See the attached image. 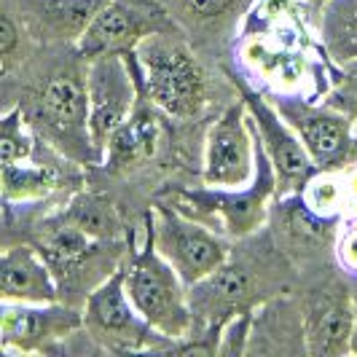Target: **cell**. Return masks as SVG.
<instances>
[{"mask_svg": "<svg viewBox=\"0 0 357 357\" xmlns=\"http://www.w3.org/2000/svg\"><path fill=\"white\" fill-rule=\"evenodd\" d=\"M301 197H304V202L317 215L336 218L333 213L347 202V191L333 178H317V180H309V188H306V194H301Z\"/></svg>", "mask_w": 357, "mask_h": 357, "instance_id": "obj_22", "label": "cell"}, {"mask_svg": "<svg viewBox=\"0 0 357 357\" xmlns=\"http://www.w3.org/2000/svg\"><path fill=\"white\" fill-rule=\"evenodd\" d=\"M277 191V172L268 159L266 148L258 140V169L250 185L245 188H207V191H178L175 207L191 213L202 223H215L229 236H250L266 220L268 199Z\"/></svg>", "mask_w": 357, "mask_h": 357, "instance_id": "obj_3", "label": "cell"}, {"mask_svg": "<svg viewBox=\"0 0 357 357\" xmlns=\"http://www.w3.org/2000/svg\"><path fill=\"white\" fill-rule=\"evenodd\" d=\"M151 226L156 250L172 264L188 287L210 277L229 258V245L210 231L207 223L180 213L178 207L159 204V210L151 213Z\"/></svg>", "mask_w": 357, "mask_h": 357, "instance_id": "obj_5", "label": "cell"}, {"mask_svg": "<svg viewBox=\"0 0 357 357\" xmlns=\"http://www.w3.org/2000/svg\"><path fill=\"white\" fill-rule=\"evenodd\" d=\"M336 255H339L341 266L347 268V271H352V274H357V229H352V231H347L341 236Z\"/></svg>", "mask_w": 357, "mask_h": 357, "instance_id": "obj_26", "label": "cell"}, {"mask_svg": "<svg viewBox=\"0 0 357 357\" xmlns=\"http://www.w3.org/2000/svg\"><path fill=\"white\" fill-rule=\"evenodd\" d=\"M33 153V137L24 129V110L19 107H6L3 121H0V161L3 167L27 161Z\"/></svg>", "mask_w": 357, "mask_h": 357, "instance_id": "obj_21", "label": "cell"}, {"mask_svg": "<svg viewBox=\"0 0 357 357\" xmlns=\"http://www.w3.org/2000/svg\"><path fill=\"white\" fill-rule=\"evenodd\" d=\"M252 121L245 100L223 110L207 135L204 183L215 188H245L258 169V143L252 140Z\"/></svg>", "mask_w": 357, "mask_h": 357, "instance_id": "obj_9", "label": "cell"}, {"mask_svg": "<svg viewBox=\"0 0 357 357\" xmlns=\"http://www.w3.org/2000/svg\"><path fill=\"white\" fill-rule=\"evenodd\" d=\"M40 132L68 151L70 156H81L100 164V153L94 151L89 132V89L86 75L75 65H65L49 75V81L38 89L33 102V121Z\"/></svg>", "mask_w": 357, "mask_h": 357, "instance_id": "obj_4", "label": "cell"}, {"mask_svg": "<svg viewBox=\"0 0 357 357\" xmlns=\"http://www.w3.org/2000/svg\"><path fill=\"white\" fill-rule=\"evenodd\" d=\"M145 248L132 252V264L126 268V293L137 312L151 322V328L164 339H185L194 331L191 298L185 282L172 268V264L153 245L151 213L145 215Z\"/></svg>", "mask_w": 357, "mask_h": 357, "instance_id": "obj_2", "label": "cell"}, {"mask_svg": "<svg viewBox=\"0 0 357 357\" xmlns=\"http://www.w3.org/2000/svg\"><path fill=\"white\" fill-rule=\"evenodd\" d=\"M355 309H357V298H355ZM352 352L357 355V325H355V339H352Z\"/></svg>", "mask_w": 357, "mask_h": 357, "instance_id": "obj_27", "label": "cell"}, {"mask_svg": "<svg viewBox=\"0 0 357 357\" xmlns=\"http://www.w3.org/2000/svg\"><path fill=\"white\" fill-rule=\"evenodd\" d=\"M91 250H94L91 236L81 231L75 223H70L65 215L43 226V234H40V255L49 261L52 271L70 274L73 268H78L89 258Z\"/></svg>", "mask_w": 357, "mask_h": 357, "instance_id": "obj_16", "label": "cell"}, {"mask_svg": "<svg viewBox=\"0 0 357 357\" xmlns=\"http://www.w3.org/2000/svg\"><path fill=\"white\" fill-rule=\"evenodd\" d=\"M84 328V314L70 306L8 304L0 314V349L3 355H46L56 352L59 341Z\"/></svg>", "mask_w": 357, "mask_h": 357, "instance_id": "obj_12", "label": "cell"}, {"mask_svg": "<svg viewBox=\"0 0 357 357\" xmlns=\"http://www.w3.org/2000/svg\"><path fill=\"white\" fill-rule=\"evenodd\" d=\"M274 107L298 135L317 169L328 172L349 159L355 145V132H352L355 119L349 113L328 102L312 105L301 97H280V94L274 97Z\"/></svg>", "mask_w": 357, "mask_h": 357, "instance_id": "obj_11", "label": "cell"}, {"mask_svg": "<svg viewBox=\"0 0 357 357\" xmlns=\"http://www.w3.org/2000/svg\"><path fill=\"white\" fill-rule=\"evenodd\" d=\"M135 54L137 65L132 70L148 102L175 119L197 116L207 97V75L178 30L145 38Z\"/></svg>", "mask_w": 357, "mask_h": 357, "instance_id": "obj_1", "label": "cell"}, {"mask_svg": "<svg viewBox=\"0 0 357 357\" xmlns=\"http://www.w3.org/2000/svg\"><path fill=\"white\" fill-rule=\"evenodd\" d=\"M153 135L156 126L148 116H137V119H126L119 126L107 143V167L110 169H124L129 164L140 161L143 156L153 153Z\"/></svg>", "mask_w": 357, "mask_h": 357, "instance_id": "obj_17", "label": "cell"}, {"mask_svg": "<svg viewBox=\"0 0 357 357\" xmlns=\"http://www.w3.org/2000/svg\"><path fill=\"white\" fill-rule=\"evenodd\" d=\"M172 30L178 27L159 0H110L81 36L78 54L86 62L105 54H129L145 38Z\"/></svg>", "mask_w": 357, "mask_h": 357, "instance_id": "obj_7", "label": "cell"}, {"mask_svg": "<svg viewBox=\"0 0 357 357\" xmlns=\"http://www.w3.org/2000/svg\"><path fill=\"white\" fill-rule=\"evenodd\" d=\"M84 331L97 349L116 355L151 347L156 331L126 293V268H116L89 293L84 306Z\"/></svg>", "mask_w": 357, "mask_h": 357, "instance_id": "obj_6", "label": "cell"}, {"mask_svg": "<svg viewBox=\"0 0 357 357\" xmlns=\"http://www.w3.org/2000/svg\"><path fill=\"white\" fill-rule=\"evenodd\" d=\"M250 328H252V312H239L234 314L231 320L223 325V336L215 344V352L218 355H245L250 347H248V339H250Z\"/></svg>", "mask_w": 357, "mask_h": 357, "instance_id": "obj_24", "label": "cell"}, {"mask_svg": "<svg viewBox=\"0 0 357 357\" xmlns=\"http://www.w3.org/2000/svg\"><path fill=\"white\" fill-rule=\"evenodd\" d=\"M325 102L339 107L344 113H349L352 119H357V59L344 62V70H341L339 81H336V89L328 94Z\"/></svg>", "mask_w": 357, "mask_h": 357, "instance_id": "obj_25", "label": "cell"}, {"mask_svg": "<svg viewBox=\"0 0 357 357\" xmlns=\"http://www.w3.org/2000/svg\"><path fill=\"white\" fill-rule=\"evenodd\" d=\"M137 75L129 65L126 54H105L89 59L86 89H89V132L94 151L105 156L113 132L132 116Z\"/></svg>", "mask_w": 357, "mask_h": 357, "instance_id": "obj_10", "label": "cell"}, {"mask_svg": "<svg viewBox=\"0 0 357 357\" xmlns=\"http://www.w3.org/2000/svg\"><path fill=\"white\" fill-rule=\"evenodd\" d=\"M322 27L336 59H357V0H331Z\"/></svg>", "mask_w": 357, "mask_h": 357, "instance_id": "obj_18", "label": "cell"}, {"mask_svg": "<svg viewBox=\"0 0 357 357\" xmlns=\"http://www.w3.org/2000/svg\"><path fill=\"white\" fill-rule=\"evenodd\" d=\"M357 309L355 298L349 290L339 282L322 287L314 293L304 309V341L306 352L314 357H333L352 352V339H355Z\"/></svg>", "mask_w": 357, "mask_h": 357, "instance_id": "obj_13", "label": "cell"}, {"mask_svg": "<svg viewBox=\"0 0 357 357\" xmlns=\"http://www.w3.org/2000/svg\"><path fill=\"white\" fill-rule=\"evenodd\" d=\"M27 11V24L33 33H43L54 40H81L91 19L110 0H19Z\"/></svg>", "mask_w": 357, "mask_h": 357, "instance_id": "obj_15", "label": "cell"}, {"mask_svg": "<svg viewBox=\"0 0 357 357\" xmlns=\"http://www.w3.org/2000/svg\"><path fill=\"white\" fill-rule=\"evenodd\" d=\"M0 298L8 304H54L59 287L49 261L30 245L6 248L0 258Z\"/></svg>", "mask_w": 357, "mask_h": 357, "instance_id": "obj_14", "label": "cell"}, {"mask_svg": "<svg viewBox=\"0 0 357 357\" xmlns=\"http://www.w3.org/2000/svg\"><path fill=\"white\" fill-rule=\"evenodd\" d=\"M234 84L242 91V100H245L248 113H250L255 137L264 143L268 159L274 164V172H277V191H280L282 197L301 194V188L309 185V180L314 175L317 164L312 161L304 143L298 140V135H296V132L290 129V124L280 116L277 107L268 105L266 100L255 89H250L242 78L234 75Z\"/></svg>", "mask_w": 357, "mask_h": 357, "instance_id": "obj_8", "label": "cell"}, {"mask_svg": "<svg viewBox=\"0 0 357 357\" xmlns=\"http://www.w3.org/2000/svg\"><path fill=\"white\" fill-rule=\"evenodd\" d=\"M54 185H56V175L52 167H27L22 161L3 167V202L40 199Z\"/></svg>", "mask_w": 357, "mask_h": 357, "instance_id": "obj_20", "label": "cell"}, {"mask_svg": "<svg viewBox=\"0 0 357 357\" xmlns=\"http://www.w3.org/2000/svg\"><path fill=\"white\" fill-rule=\"evenodd\" d=\"M306 3H309V6H314V8H320L322 3H328V0H306Z\"/></svg>", "mask_w": 357, "mask_h": 357, "instance_id": "obj_28", "label": "cell"}, {"mask_svg": "<svg viewBox=\"0 0 357 357\" xmlns=\"http://www.w3.org/2000/svg\"><path fill=\"white\" fill-rule=\"evenodd\" d=\"M65 218L75 223L84 234H89L91 239H113L121 231V223H119V215L116 210L107 204L105 199L91 197V194H84V197L73 199L70 210L65 213Z\"/></svg>", "mask_w": 357, "mask_h": 357, "instance_id": "obj_19", "label": "cell"}, {"mask_svg": "<svg viewBox=\"0 0 357 357\" xmlns=\"http://www.w3.org/2000/svg\"><path fill=\"white\" fill-rule=\"evenodd\" d=\"M22 43H24V27L22 22L14 17V11L3 8V17H0V56H3V75H8L14 62L22 56Z\"/></svg>", "mask_w": 357, "mask_h": 357, "instance_id": "obj_23", "label": "cell"}]
</instances>
